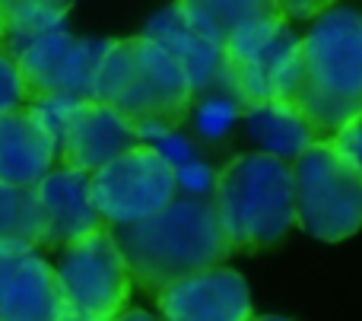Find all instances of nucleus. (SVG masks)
Masks as SVG:
<instances>
[{
    "instance_id": "13",
    "label": "nucleus",
    "mask_w": 362,
    "mask_h": 321,
    "mask_svg": "<svg viewBox=\"0 0 362 321\" xmlns=\"http://www.w3.org/2000/svg\"><path fill=\"white\" fill-rule=\"evenodd\" d=\"M61 146L32 118L29 108L0 118V185L35 191L57 169Z\"/></svg>"
},
{
    "instance_id": "9",
    "label": "nucleus",
    "mask_w": 362,
    "mask_h": 321,
    "mask_svg": "<svg viewBox=\"0 0 362 321\" xmlns=\"http://www.w3.org/2000/svg\"><path fill=\"white\" fill-rule=\"evenodd\" d=\"M0 321H70L54 264L35 245H0Z\"/></svg>"
},
{
    "instance_id": "2",
    "label": "nucleus",
    "mask_w": 362,
    "mask_h": 321,
    "mask_svg": "<svg viewBox=\"0 0 362 321\" xmlns=\"http://www.w3.org/2000/svg\"><path fill=\"white\" fill-rule=\"evenodd\" d=\"M112 233L134 284L153 296L191 274L226 267L232 255L213 204L204 197H175L163 214Z\"/></svg>"
},
{
    "instance_id": "16",
    "label": "nucleus",
    "mask_w": 362,
    "mask_h": 321,
    "mask_svg": "<svg viewBox=\"0 0 362 321\" xmlns=\"http://www.w3.org/2000/svg\"><path fill=\"white\" fill-rule=\"evenodd\" d=\"M70 4H38V0H6L0 4V23H4V42L0 48L6 54H16L19 48L38 42L45 35L67 29Z\"/></svg>"
},
{
    "instance_id": "3",
    "label": "nucleus",
    "mask_w": 362,
    "mask_h": 321,
    "mask_svg": "<svg viewBox=\"0 0 362 321\" xmlns=\"http://www.w3.org/2000/svg\"><path fill=\"white\" fill-rule=\"evenodd\" d=\"M191 80L185 70L150 38H112L105 61L95 76L93 102H102L150 137H169L187 121L194 108Z\"/></svg>"
},
{
    "instance_id": "15",
    "label": "nucleus",
    "mask_w": 362,
    "mask_h": 321,
    "mask_svg": "<svg viewBox=\"0 0 362 321\" xmlns=\"http://www.w3.org/2000/svg\"><path fill=\"white\" fill-rule=\"evenodd\" d=\"M242 115L245 124H248V134L257 140L261 153L283 159L289 165L318 140L315 131L308 127V121L289 102H261V105L245 108Z\"/></svg>"
},
{
    "instance_id": "11",
    "label": "nucleus",
    "mask_w": 362,
    "mask_h": 321,
    "mask_svg": "<svg viewBox=\"0 0 362 321\" xmlns=\"http://www.w3.org/2000/svg\"><path fill=\"white\" fill-rule=\"evenodd\" d=\"M140 144H144V137L131 121H124L118 112H112L102 102L89 99L76 105L74 118L64 131L57 165L83 172V175H95L118 156L137 150Z\"/></svg>"
},
{
    "instance_id": "18",
    "label": "nucleus",
    "mask_w": 362,
    "mask_h": 321,
    "mask_svg": "<svg viewBox=\"0 0 362 321\" xmlns=\"http://www.w3.org/2000/svg\"><path fill=\"white\" fill-rule=\"evenodd\" d=\"M29 105V89H25V80L19 74L16 61L0 48V118L19 112V108Z\"/></svg>"
},
{
    "instance_id": "21",
    "label": "nucleus",
    "mask_w": 362,
    "mask_h": 321,
    "mask_svg": "<svg viewBox=\"0 0 362 321\" xmlns=\"http://www.w3.org/2000/svg\"><path fill=\"white\" fill-rule=\"evenodd\" d=\"M118 321H156L153 315H146V312H140V309H127L124 315H121Z\"/></svg>"
},
{
    "instance_id": "22",
    "label": "nucleus",
    "mask_w": 362,
    "mask_h": 321,
    "mask_svg": "<svg viewBox=\"0 0 362 321\" xmlns=\"http://www.w3.org/2000/svg\"><path fill=\"white\" fill-rule=\"evenodd\" d=\"M251 321H289V318H280V315H257V318H251Z\"/></svg>"
},
{
    "instance_id": "17",
    "label": "nucleus",
    "mask_w": 362,
    "mask_h": 321,
    "mask_svg": "<svg viewBox=\"0 0 362 321\" xmlns=\"http://www.w3.org/2000/svg\"><path fill=\"white\" fill-rule=\"evenodd\" d=\"M23 242L35 245L42 242V207L35 191H19L0 185V245Z\"/></svg>"
},
{
    "instance_id": "4",
    "label": "nucleus",
    "mask_w": 362,
    "mask_h": 321,
    "mask_svg": "<svg viewBox=\"0 0 362 321\" xmlns=\"http://www.w3.org/2000/svg\"><path fill=\"white\" fill-rule=\"evenodd\" d=\"M213 214L232 255L270 248L296 226L293 165L267 153H242L213 182Z\"/></svg>"
},
{
    "instance_id": "14",
    "label": "nucleus",
    "mask_w": 362,
    "mask_h": 321,
    "mask_svg": "<svg viewBox=\"0 0 362 321\" xmlns=\"http://www.w3.org/2000/svg\"><path fill=\"white\" fill-rule=\"evenodd\" d=\"M144 38H150L153 45H159V48L185 70V76L191 80L194 93H204L213 80H219L223 48H219L216 42H210V38L185 16L181 4L156 13V16L146 23Z\"/></svg>"
},
{
    "instance_id": "19",
    "label": "nucleus",
    "mask_w": 362,
    "mask_h": 321,
    "mask_svg": "<svg viewBox=\"0 0 362 321\" xmlns=\"http://www.w3.org/2000/svg\"><path fill=\"white\" fill-rule=\"evenodd\" d=\"M331 144H334V150L362 175V112L353 115V118L334 134Z\"/></svg>"
},
{
    "instance_id": "10",
    "label": "nucleus",
    "mask_w": 362,
    "mask_h": 321,
    "mask_svg": "<svg viewBox=\"0 0 362 321\" xmlns=\"http://www.w3.org/2000/svg\"><path fill=\"white\" fill-rule=\"evenodd\" d=\"M163 321H251V290L232 267H210L156 296Z\"/></svg>"
},
{
    "instance_id": "23",
    "label": "nucleus",
    "mask_w": 362,
    "mask_h": 321,
    "mask_svg": "<svg viewBox=\"0 0 362 321\" xmlns=\"http://www.w3.org/2000/svg\"><path fill=\"white\" fill-rule=\"evenodd\" d=\"M0 42H4V23H0Z\"/></svg>"
},
{
    "instance_id": "5",
    "label": "nucleus",
    "mask_w": 362,
    "mask_h": 321,
    "mask_svg": "<svg viewBox=\"0 0 362 321\" xmlns=\"http://www.w3.org/2000/svg\"><path fill=\"white\" fill-rule=\"evenodd\" d=\"M296 226L321 242H344L362 229V175L334 150L315 140L293 163Z\"/></svg>"
},
{
    "instance_id": "12",
    "label": "nucleus",
    "mask_w": 362,
    "mask_h": 321,
    "mask_svg": "<svg viewBox=\"0 0 362 321\" xmlns=\"http://www.w3.org/2000/svg\"><path fill=\"white\" fill-rule=\"evenodd\" d=\"M42 207V242L38 252H61L70 242L108 229L95 214L89 197V175L57 165L48 178L35 188Z\"/></svg>"
},
{
    "instance_id": "24",
    "label": "nucleus",
    "mask_w": 362,
    "mask_h": 321,
    "mask_svg": "<svg viewBox=\"0 0 362 321\" xmlns=\"http://www.w3.org/2000/svg\"><path fill=\"white\" fill-rule=\"evenodd\" d=\"M70 321H76V318H70Z\"/></svg>"
},
{
    "instance_id": "1",
    "label": "nucleus",
    "mask_w": 362,
    "mask_h": 321,
    "mask_svg": "<svg viewBox=\"0 0 362 321\" xmlns=\"http://www.w3.org/2000/svg\"><path fill=\"white\" fill-rule=\"evenodd\" d=\"M286 102L318 140H331L362 112V10L331 4L308 23Z\"/></svg>"
},
{
    "instance_id": "7",
    "label": "nucleus",
    "mask_w": 362,
    "mask_h": 321,
    "mask_svg": "<svg viewBox=\"0 0 362 321\" xmlns=\"http://www.w3.org/2000/svg\"><path fill=\"white\" fill-rule=\"evenodd\" d=\"M178 194V169L153 144L118 156L89 175V197L108 229H124L163 214Z\"/></svg>"
},
{
    "instance_id": "20",
    "label": "nucleus",
    "mask_w": 362,
    "mask_h": 321,
    "mask_svg": "<svg viewBox=\"0 0 362 321\" xmlns=\"http://www.w3.org/2000/svg\"><path fill=\"white\" fill-rule=\"evenodd\" d=\"M327 6L331 4H280V10H283V16H286V23L293 25V19H308V23H315Z\"/></svg>"
},
{
    "instance_id": "6",
    "label": "nucleus",
    "mask_w": 362,
    "mask_h": 321,
    "mask_svg": "<svg viewBox=\"0 0 362 321\" xmlns=\"http://www.w3.org/2000/svg\"><path fill=\"white\" fill-rule=\"evenodd\" d=\"M57 284L76 321H118L127 312L134 277L112 229L70 242L57 252Z\"/></svg>"
},
{
    "instance_id": "8",
    "label": "nucleus",
    "mask_w": 362,
    "mask_h": 321,
    "mask_svg": "<svg viewBox=\"0 0 362 321\" xmlns=\"http://www.w3.org/2000/svg\"><path fill=\"white\" fill-rule=\"evenodd\" d=\"M112 38H74L67 29L45 35L10 54L29 89V102L42 95L89 102L95 93V76L105 61Z\"/></svg>"
}]
</instances>
